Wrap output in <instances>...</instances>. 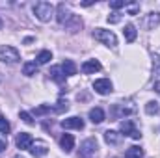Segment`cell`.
I'll list each match as a JSON object with an SVG mask.
<instances>
[{
    "label": "cell",
    "instance_id": "cell-9",
    "mask_svg": "<svg viewBox=\"0 0 160 158\" xmlns=\"http://www.w3.org/2000/svg\"><path fill=\"white\" fill-rule=\"evenodd\" d=\"M30 153H32V156H36V158H41V156H45L47 153H48V145L45 143V141H34L32 143V147H30Z\"/></svg>",
    "mask_w": 160,
    "mask_h": 158
},
{
    "label": "cell",
    "instance_id": "cell-21",
    "mask_svg": "<svg viewBox=\"0 0 160 158\" xmlns=\"http://www.w3.org/2000/svg\"><path fill=\"white\" fill-rule=\"evenodd\" d=\"M36 60H38V62H36L38 65H43V63H48V62L52 60V52H50V50H41L39 54H38V58H36Z\"/></svg>",
    "mask_w": 160,
    "mask_h": 158
},
{
    "label": "cell",
    "instance_id": "cell-3",
    "mask_svg": "<svg viewBox=\"0 0 160 158\" xmlns=\"http://www.w3.org/2000/svg\"><path fill=\"white\" fill-rule=\"evenodd\" d=\"M93 37H95L97 41H101L102 45L110 47V48H116V45H118V37H116V34H114L112 30L95 28V30H93Z\"/></svg>",
    "mask_w": 160,
    "mask_h": 158
},
{
    "label": "cell",
    "instance_id": "cell-5",
    "mask_svg": "<svg viewBox=\"0 0 160 158\" xmlns=\"http://www.w3.org/2000/svg\"><path fill=\"white\" fill-rule=\"evenodd\" d=\"M119 130H121V136H128V138H132V140H140V138H142V132L136 128V125H134L132 119L121 121Z\"/></svg>",
    "mask_w": 160,
    "mask_h": 158
},
{
    "label": "cell",
    "instance_id": "cell-19",
    "mask_svg": "<svg viewBox=\"0 0 160 158\" xmlns=\"http://www.w3.org/2000/svg\"><path fill=\"white\" fill-rule=\"evenodd\" d=\"M125 158H143V149H142V147H138V145H132V147H128V149H127Z\"/></svg>",
    "mask_w": 160,
    "mask_h": 158
},
{
    "label": "cell",
    "instance_id": "cell-20",
    "mask_svg": "<svg viewBox=\"0 0 160 158\" xmlns=\"http://www.w3.org/2000/svg\"><path fill=\"white\" fill-rule=\"evenodd\" d=\"M36 73H38V63H36V62H26V63L22 65V75L32 77V75H36Z\"/></svg>",
    "mask_w": 160,
    "mask_h": 158
},
{
    "label": "cell",
    "instance_id": "cell-1",
    "mask_svg": "<svg viewBox=\"0 0 160 158\" xmlns=\"http://www.w3.org/2000/svg\"><path fill=\"white\" fill-rule=\"evenodd\" d=\"M34 15L39 19L41 22H48V21L52 19V15H54V6H52L50 2L41 0V2H38V4L34 6Z\"/></svg>",
    "mask_w": 160,
    "mask_h": 158
},
{
    "label": "cell",
    "instance_id": "cell-29",
    "mask_svg": "<svg viewBox=\"0 0 160 158\" xmlns=\"http://www.w3.org/2000/svg\"><path fill=\"white\" fill-rule=\"evenodd\" d=\"M138 9H140V6H130V9H128V13H130V15H134V13H136Z\"/></svg>",
    "mask_w": 160,
    "mask_h": 158
},
{
    "label": "cell",
    "instance_id": "cell-12",
    "mask_svg": "<svg viewBox=\"0 0 160 158\" xmlns=\"http://www.w3.org/2000/svg\"><path fill=\"white\" fill-rule=\"evenodd\" d=\"M62 126L63 128H75V130H82L84 128V121L77 116H73V117H67L62 121Z\"/></svg>",
    "mask_w": 160,
    "mask_h": 158
},
{
    "label": "cell",
    "instance_id": "cell-27",
    "mask_svg": "<svg viewBox=\"0 0 160 158\" xmlns=\"http://www.w3.org/2000/svg\"><path fill=\"white\" fill-rule=\"evenodd\" d=\"M19 117L22 119L26 125H34V119H32V116H30L28 112H21V114H19Z\"/></svg>",
    "mask_w": 160,
    "mask_h": 158
},
{
    "label": "cell",
    "instance_id": "cell-16",
    "mask_svg": "<svg viewBox=\"0 0 160 158\" xmlns=\"http://www.w3.org/2000/svg\"><path fill=\"white\" fill-rule=\"evenodd\" d=\"M48 75H50V78L54 80V82H58V84H63L65 82V75H63L62 67H52L48 71Z\"/></svg>",
    "mask_w": 160,
    "mask_h": 158
},
{
    "label": "cell",
    "instance_id": "cell-2",
    "mask_svg": "<svg viewBox=\"0 0 160 158\" xmlns=\"http://www.w3.org/2000/svg\"><path fill=\"white\" fill-rule=\"evenodd\" d=\"M0 62L2 63H8V65H13V63H19L21 62V54L15 47L11 45H4L0 47Z\"/></svg>",
    "mask_w": 160,
    "mask_h": 158
},
{
    "label": "cell",
    "instance_id": "cell-18",
    "mask_svg": "<svg viewBox=\"0 0 160 158\" xmlns=\"http://www.w3.org/2000/svg\"><path fill=\"white\" fill-rule=\"evenodd\" d=\"M160 24V13H149L147 15V21H145V26L149 30H155Z\"/></svg>",
    "mask_w": 160,
    "mask_h": 158
},
{
    "label": "cell",
    "instance_id": "cell-23",
    "mask_svg": "<svg viewBox=\"0 0 160 158\" xmlns=\"http://www.w3.org/2000/svg\"><path fill=\"white\" fill-rule=\"evenodd\" d=\"M69 110V104L67 101H58V106H54V114H63Z\"/></svg>",
    "mask_w": 160,
    "mask_h": 158
},
{
    "label": "cell",
    "instance_id": "cell-11",
    "mask_svg": "<svg viewBox=\"0 0 160 158\" xmlns=\"http://www.w3.org/2000/svg\"><path fill=\"white\" fill-rule=\"evenodd\" d=\"M60 147H62L63 153H71L75 149V138H73V134H63L60 138Z\"/></svg>",
    "mask_w": 160,
    "mask_h": 158
},
{
    "label": "cell",
    "instance_id": "cell-6",
    "mask_svg": "<svg viewBox=\"0 0 160 158\" xmlns=\"http://www.w3.org/2000/svg\"><path fill=\"white\" fill-rule=\"evenodd\" d=\"M112 82L108 78H99L93 82V89L99 93V95H108V93H112Z\"/></svg>",
    "mask_w": 160,
    "mask_h": 158
},
{
    "label": "cell",
    "instance_id": "cell-8",
    "mask_svg": "<svg viewBox=\"0 0 160 158\" xmlns=\"http://www.w3.org/2000/svg\"><path fill=\"white\" fill-rule=\"evenodd\" d=\"M75 19V15L69 11V7L65 6V4H60L58 6V22L60 24H67L69 21H73Z\"/></svg>",
    "mask_w": 160,
    "mask_h": 158
},
{
    "label": "cell",
    "instance_id": "cell-31",
    "mask_svg": "<svg viewBox=\"0 0 160 158\" xmlns=\"http://www.w3.org/2000/svg\"><path fill=\"white\" fill-rule=\"evenodd\" d=\"M155 91L160 95V82H155Z\"/></svg>",
    "mask_w": 160,
    "mask_h": 158
},
{
    "label": "cell",
    "instance_id": "cell-30",
    "mask_svg": "<svg viewBox=\"0 0 160 158\" xmlns=\"http://www.w3.org/2000/svg\"><path fill=\"white\" fill-rule=\"evenodd\" d=\"M4 151H6V141L0 140V153H4Z\"/></svg>",
    "mask_w": 160,
    "mask_h": 158
},
{
    "label": "cell",
    "instance_id": "cell-32",
    "mask_svg": "<svg viewBox=\"0 0 160 158\" xmlns=\"http://www.w3.org/2000/svg\"><path fill=\"white\" fill-rule=\"evenodd\" d=\"M2 26H4V24H2V19H0V30H2Z\"/></svg>",
    "mask_w": 160,
    "mask_h": 158
},
{
    "label": "cell",
    "instance_id": "cell-22",
    "mask_svg": "<svg viewBox=\"0 0 160 158\" xmlns=\"http://www.w3.org/2000/svg\"><path fill=\"white\" fill-rule=\"evenodd\" d=\"M145 112H147L149 116H155V114H158V112H160L158 102H155V101H149V102L145 104Z\"/></svg>",
    "mask_w": 160,
    "mask_h": 158
},
{
    "label": "cell",
    "instance_id": "cell-24",
    "mask_svg": "<svg viewBox=\"0 0 160 158\" xmlns=\"http://www.w3.org/2000/svg\"><path fill=\"white\" fill-rule=\"evenodd\" d=\"M9 123H8V119L4 117V116H0V132L2 134H9Z\"/></svg>",
    "mask_w": 160,
    "mask_h": 158
},
{
    "label": "cell",
    "instance_id": "cell-14",
    "mask_svg": "<svg viewBox=\"0 0 160 158\" xmlns=\"http://www.w3.org/2000/svg\"><path fill=\"white\" fill-rule=\"evenodd\" d=\"M104 141L110 143V145H118L121 141V134L116 132V130H106V132H104Z\"/></svg>",
    "mask_w": 160,
    "mask_h": 158
},
{
    "label": "cell",
    "instance_id": "cell-10",
    "mask_svg": "<svg viewBox=\"0 0 160 158\" xmlns=\"http://www.w3.org/2000/svg\"><path fill=\"white\" fill-rule=\"evenodd\" d=\"M101 62L99 60H86L84 63H82V73L84 75H93V73H97V71H101Z\"/></svg>",
    "mask_w": 160,
    "mask_h": 158
},
{
    "label": "cell",
    "instance_id": "cell-26",
    "mask_svg": "<svg viewBox=\"0 0 160 158\" xmlns=\"http://www.w3.org/2000/svg\"><path fill=\"white\" fill-rule=\"evenodd\" d=\"M121 21V13H118V11H114L112 15H108V22L110 24H118Z\"/></svg>",
    "mask_w": 160,
    "mask_h": 158
},
{
    "label": "cell",
    "instance_id": "cell-7",
    "mask_svg": "<svg viewBox=\"0 0 160 158\" xmlns=\"http://www.w3.org/2000/svg\"><path fill=\"white\" fill-rule=\"evenodd\" d=\"M15 143H17V147H19L21 151H30V147H32V143H34V138H32L28 132H21V134L17 136Z\"/></svg>",
    "mask_w": 160,
    "mask_h": 158
},
{
    "label": "cell",
    "instance_id": "cell-17",
    "mask_svg": "<svg viewBox=\"0 0 160 158\" xmlns=\"http://www.w3.org/2000/svg\"><path fill=\"white\" fill-rule=\"evenodd\" d=\"M123 36H125V39L128 41V43H132V41L136 39L138 32H136L134 24H125V28H123Z\"/></svg>",
    "mask_w": 160,
    "mask_h": 158
},
{
    "label": "cell",
    "instance_id": "cell-13",
    "mask_svg": "<svg viewBox=\"0 0 160 158\" xmlns=\"http://www.w3.org/2000/svg\"><path fill=\"white\" fill-rule=\"evenodd\" d=\"M89 119H91V123H95V125L102 123V121L106 119L104 110H102V108H91V110H89Z\"/></svg>",
    "mask_w": 160,
    "mask_h": 158
},
{
    "label": "cell",
    "instance_id": "cell-15",
    "mask_svg": "<svg viewBox=\"0 0 160 158\" xmlns=\"http://www.w3.org/2000/svg\"><path fill=\"white\" fill-rule=\"evenodd\" d=\"M62 71H63L65 77L77 75V65H75V62H73V60H65V62L62 63Z\"/></svg>",
    "mask_w": 160,
    "mask_h": 158
},
{
    "label": "cell",
    "instance_id": "cell-28",
    "mask_svg": "<svg viewBox=\"0 0 160 158\" xmlns=\"http://www.w3.org/2000/svg\"><path fill=\"white\" fill-rule=\"evenodd\" d=\"M123 6H125V0H112L110 2V7L112 9H121Z\"/></svg>",
    "mask_w": 160,
    "mask_h": 158
},
{
    "label": "cell",
    "instance_id": "cell-25",
    "mask_svg": "<svg viewBox=\"0 0 160 158\" xmlns=\"http://www.w3.org/2000/svg\"><path fill=\"white\" fill-rule=\"evenodd\" d=\"M50 112H54V106H38V108L34 110V114H36V116H43V114H50Z\"/></svg>",
    "mask_w": 160,
    "mask_h": 158
},
{
    "label": "cell",
    "instance_id": "cell-4",
    "mask_svg": "<svg viewBox=\"0 0 160 158\" xmlns=\"http://www.w3.org/2000/svg\"><path fill=\"white\" fill-rule=\"evenodd\" d=\"M99 153V145H97V140L95 138H88L86 141H82L78 151V158H97Z\"/></svg>",
    "mask_w": 160,
    "mask_h": 158
}]
</instances>
